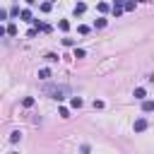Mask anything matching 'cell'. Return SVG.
I'll return each instance as SVG.
<instances>
[{"mask_svg":"<svg viewBox=\"0 0 154 154\" xmlns=\"http://www.w3.org/2000/svg\"><path fill=\"white\" fill-rule=\"evenodd\" d=\"M132 130H135V132H144V130H147V118H137V120L132 123Z\"/></svg>","mask_w":154,"mask_h":154,"instance_id":"obj_2","label":"cell"},{"mask_svg":"<svg viewBox=\"0 0 154 154\" xmlns=\"http://www.w3.org/2000/svg\"><path fill=\"white\" fill-rule=\"evenodd\" d=\"M94 24H96V26H99V29H103V26H106V24H108V22H106V19H103V17H99V19H96V22H94Z\"/></svg>","mask_w":154,"mask_h":154,"instance_id":"obj_12","label":"cell"},{"mask_svg":"<svg viewBox=\"0 0 154 154\" xmlns=\"http://www.w3.org/2000/svg\"><path fill=\"white\" fill-rule=\"evenodd\" d=\"M38 77H41V79H51V70H48V67H41V70H38Z\"/></svg>","mask_w":154,"mask_h":154,"instance_id":"obj_4","label":"cell"},{"mask_svg":"<svg viewBox=\"0 0 154 154\" xmlns=\"http://www.w3.org/2000/svg\"><path fill=\"white\" fill-rule=\"evenodd\" d=\"M22 106H24V108H31V106H34V99H31V96H26V99L22 101Z\"/></svg>","mask_w":154,"mask_h":154,"instance_id":"obj_11","label":"cell"},{"mask_svg":"<svg viewBox=\"0 0 154 154\" xmlns=\"http://www.w3.org/2000/svg\"><path fill=\"white\" fill-rule=\"evenodd\" d=\"M142 111H144V113L154 111V101H142Z\"/></svg>","mask_w":154,"mask_h":154,"instance_id":"obj_5","label":"cell"},{"mask_svg":"<svg viewBox=\"0 0 154 154\" xmlns=\"http://www.w3.org/2000/svg\"><path fill=\"white\" fill-rule=\"evenodd\" d=\"M46 60H48V63H58V55H55V53H46Z\"/></svg>","mask_w":154,"mask_h":154,"instance_id":"obj_13","label":"cell"},{"mask_svg":"<svg viewBox=\"0 0 154 154\" xmlns=\"http://www.w3.org/2000/svg\"><path fill=\"white\" fill-rule=\"evenodd\" d=\"M10 14H12V17H17V14H22V12H19V7H17V5H14V7H12V10H10Z\"/></svg>","mask_w":154,"mask_h":154,"instance_id":"obj_19","label":"cell"},{"mask_svg":"<svg viewBox=\"0 0 154 154\" xmlns=\"http://www.w3.org/2000/svg\"><path fill=\"white\" fill-rule=\"evenodd\" d=\"M58 26H60L63 31H67V29H70V22H67V19H60V22H58Z\"/></svg>","mask_w":154,"mask_h":154,"instance_id":"obj_10","label":"cell"},{"mask_svg":"<svg viewBox=\"0 0 154 154\" xmlns=\"http://www.w3.org/2000/svg\"><path fill=\"white\" fill-rule=\"evenodd\" d=\"M135 99L144 101V89H142V87H137V89H135Z\"/></svg>","mask_w":154,"mask_h":154,"instance_id":"obj_6","label":"cell"},{"mask_svg":"<svg viewBox=\"0 0 154 154\" xmlns=\"http://www.w3.org/2000/svg\"><path fill=\"white\" fill-rule=\"evenodd\" d=\"M70 103H72V108H82V99H79V96H72Z\"/></svg>","mask_w":154,"mask_h":154,"instance_id":"obj_7","label":"cell"},{"mask_svg":"<svg viewBox=\"0 0 154 154\" xmlns=\"http://www.w3.org/2000/svg\"><path fill=\"white\" fill-rule=\"evenodd\" d=\"M147 79H149V82H152V84H154V75H149V77H147Z\"/></svg>","mask_w":154,"mask_h":154,"instance_id":"obj_21","label":"cell"},{"mask_svg":"<svg viewBox=\"0 0 154 154\" xmlns=\"http://www.w3.org/2000/svg\"><path fill=\"white\" fill-rule=\"evenodd\" d=\"M46 91L51 94V99H55V101H63L65 99V94L70 91L67 87H46Z\"/></svg>","mask_w":154,"mask_h":154,"instance_id":"obj_1","label":"cell"},{"mask_svg":"<svg viewBox=\"0 0 154 154\" xmlns=\"http://www.w3.org/2000/svg\"><path fill=\"white\" fill-rule=\"evenodd\" d=\"M10 154H17V152H10Z\"/></svg>","mask_w":154,"mask_h":154,"instance_id":"obj_23","label":"cell"},{"mask_svg":"<svg viewBox=\"0 0 154 154\" xmlns=\"http://www.w3.org/2000/svg\"><path fill=\"white\" fill-rule=\"evenodd\" d=\"M94 108H103V101L101 99H94Z\"/></svg>","mask_w":154,"mask_h":154,"instance_id":"obj_20","label":"cell"},{"mask_svg":"<svg viewBox=\"0 0 154 154\" xmlns=\"http://www.w3.org/2000/svg\"><path fill=\"white\" fill-rule=\"evenodd\" d=\"M19 17H22L24 22H31V12H29V10H22V14H19Z\"/></svg>","mask_w":154,"mask_h":154,"instance_id":"obj_9","label":"cell"},{"mask_svg":"<svg viewBox=\"0 0 154 154\" xmlns=\"http://www.w3.org/2000/svg\"><path fill=\"white\" fill-rule=\"evenodd\" d=\"M125 10H135V0H128L125 2Z\"/></svg>","mask_w":154,"mask_h":154,"instance_id":"obj_17","label":"cell"},{"mask_svg":"<svg viewBox=\"0 0 154 154\" xmlns=\"http://www.w3.org/2000/svg\"><path fill=\"white\" fill-rule=\"evenodd\" d=\"M19 140H22V132H19V130H14V132L10 135V142H19Z\"/></svg>","mask_w":154,"mask_h":154,"instance_id":"obj_8","label":"cell"},{"mask_svg":"<svg viewBox=\"0 0 154 154\" xmlns=\"http://www.w3.org/2000/svg\"><path fill=\"white\" fill-rule=\"evenodd\" d=\"M41 12H51V2H43L41 5Z\"/></svg>","mask_w":154,"mask_h":154,"instance_id":"obj_18","label":"cell"},{"mask_svg":"<svg viewBox=\"0 0 154 154\" xmlns=\"http://www.w3.org/2000/svg\"><path fill=\"white\" fill-rule=\"evenodd\" d=\"M26 2H29V5H34V0H26Z\"/></svg>","mask_w":154,"mask_h":154,"instance_id":"obj_22","label":"cell"},{"mask_svg":"<svg viewBox=\"0 0 154 154\" xmlns=\"http://www.w3.org/2000/svg\"><path fill=\"white\" fill-rule=\"evenodd\" d=\"M58 113H60V118H67V113H70V111H67L65 106H60V108H58Z\"/></svg>","mask_w":154,"mask_h":154,"instance_id":"obj_15","label":"cell"},{"mask_svg":"<svg viewBox=\"0 0 154 154\" xmlns=\"http://www.w3.org/2000/svg\"><path fill=\"white\" fill-rule=\"evenodd\" d=\"M87 53H84V48H75V58H84Z\"/></svg>","mask_w":154,"mask_h":154,"instance_id":"obj_14","label":"cell"},{"mask_svg":"<svg viewBox=\"0 0 154 154\" xmlns=\"http://www.w3.org/2000/svg\"><path fill=\"white\" fill-rule=\"evenodd\" d=\"M84 12H87V5H84V2H77V5H75V14H77V17H82Z\"/></svg>","mask_w":154,"mask_h":154,"instance_id":"obj_3","label":"cell"},{"mask_svg":"<svg viewBox=\"0 0 154 154\" xmlns=\"http://www.w3.org/2000/svg\"><path fill=\"white\" fill-rule=\"evenodd\" d=\"M7 34H10V36H14V34H17V26H14V24H10V26H7Z\"/></svg>","mask_w":154,"mask_h":154,"instance_id":"obj_16","label":"cell"}]
</instances>
